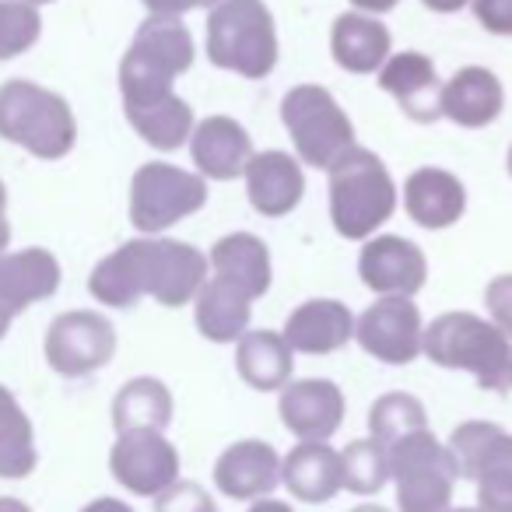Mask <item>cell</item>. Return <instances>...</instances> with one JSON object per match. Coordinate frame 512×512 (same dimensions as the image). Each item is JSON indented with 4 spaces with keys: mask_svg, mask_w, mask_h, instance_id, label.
I'll return each instance as SVG.
<instances>
[{
    "mask_svg": "<svg viewBox=\"0 0 512 512\" xmlns=\"http://www.w3.org/2000/svg\"><path fill=\"white\" fill-rule=\"evenodd\" d=\"M204 281L207 253H200L193 242L141 235L95 264L88 292L95 302L113 309L137 306L144 295H151L165 309H183L193 306Z\"/></svg>",
    "mask_w": 512,
    "mask_h": 512,
    "instance_id": "6da1fadb",
    "label": "cell"
},
{
    "mask_svg": "<svg viewBox=\"0 0 512 512\" xmlns=\"http://www.w3.org/2000/svg\"><path fill=\"white\" fill-rule=\"evenodd\" d=\"M330 221L348 242H365L397 214L400 190L376 151L351 144L327 169Z\"/></svg>",
    "mask_w": 512,
    "mask_h": 512,
    "instance_id": "7a4b0ae2",
    "label": "cell"
},
{
    "mask_svg": "<svg viewBox=\"0 0 512 512\" xmlns=\"http://www.w3.org/2000/svg\"><path fill=\"white\" fill-rule=\"evenodd\" d=\"M421 355L439 369L470 372L481 390H512V341L477 313H442L425 327Z\"/></svg>",
    "mask_w": 512,
    "mask_h": 512,
    "instance_id": "3957f363",
    "label": "cell"
},
{
    "mask_svg": "<svg viewBox=\"0 0 512 512\" xmlns=\"http://www.w3.org/2000/svg\"><path fill=\"white\" fill-rule=\"evenodd\" d=\"M207 60L218 71L260 81L278 67V22L264 0H221L207 11Z\"/></svg>",
    "mask_w": 512,
    "mask_h": 512,
    "instance_id": "277c9868",
    "label": "cell"
},
{
    "mask_svg": "<svg viewBox=\"0 0 512 512\" xmlns=\"http://www.w3.org/2000/svg\"><path fill=\"white\" fill-rule=\"evenodd\" d=\"M0 137L29 155L57 162L78 144V120L64 95L15 78L0 85Z\"/></svg>",
    "mask_w": 512,
    "mask_h": 512,
    "instance_id": "5b68a950",
    "label": "cell"
},
{
    "mask_svg": "<svg viewBox=\"0 0 512 512\" xmlns=\"http://www.w3.org/2000/svg\"><path fill=\"white\" fill-rule=\"evenodd\" d=\"M197 60L190 29L183 18H144L130 50L120 60V95L123 106L162 99L172 92L176 78H183Z\"/></svg>",
    "mask_w": 512,
    "mask_h": 512,
    "instance_id": "8992f818",
    "label": "cell"
},
{
    "mask_svg": "<svg viewBox=\"0 0 512 512\" xmlns=\"http://www.w3.org/2000/svg\"><path fill=\"white\" fill-rule=\"evenodd\" d=\"M281 123L292 137L295 158L327 172L355 144V123L323 85H295L281 99Z\"/></svg>",
    "mask_w": 512,
    "mask_h": 512,
    "instance_id": "52a82bcc",
    "label": "cell"
},
{
    "mask_svg": "<svg viewBox=\"0 0 512 512\" xmlns=\"http://www.w3.org/2000/svg\"><path fill=\"white\" fill-rule=\"evenodd\" d=\"M390 481L397 488L400 512H446L456 491V463L446 442L435 439L428 428L397 439L390 449Z\"/></svg>",
    "mask_w": 512,
    "mask_h": 512,
    "instance_id": "ba28073f",
    "label": "cell"
},
{
    "mask_svg": "<svg viewBox=\"0 0 512 512\" xmlns=\"http://www.w3.org/2000/svg\"><path fill=\"white\" fill-rule=\"evenodd\" d=\"M207 179L172 162H148L130 179V221L137 232L162 235L207 207Z\"/></svg>",
    "mask_w": 512,
    "mask_h": 512,
    "instance_id": "9c48e42d",
    "label": "cell"
},
{
    "mask_svg": "<svg viewBox=\"0 0 512 512\" xmlns=\"http://www.w3.org/2000/svg\"><path fill=\"white\" fill-rule=\"evenodd\" d=\"M46 362L57 376L81 379L106 369L116 355V327L95 309L60 313L46 330Z\"/></svg>",
    "mask_w": 512,
    "mask_h": 512,
    "instance_id": "30bf717a",
    "label": "cell"
},
{
    "mask_svg": "<svg viewBox=\"0 0 512 512\" xmlns=\"http://www.w3.org/2000/svg\"><path fill=\"white\" fill-rule=\"evenodd\" d=\"M179 467V449L165 439V432L151 428L120 432L109 449V474L137 498H158L165 488H172L179 481Z\"/></svg>",
    "mask_w": 512,
    "mask_h": 512,
    "instance_id": "8fae6325",
    "label": "cell"
},
{
    "mask_svg": "<svg viewBox=\"0 0 512 512\" xmlns=\"http://www.w3.org/2000/svg\"><path fill=\"white\" fill-rule=\"evenodd\" d=\"M355 341L383 365H411L421 358L425 320L414 299H376L355 320Z\"/></svg>",
    "mask_w": 512,
    "mask_h": 512,
    "instance_id": "7c38bea8",
    "label": "cell"
},
{
    "mask_svg": "<svg viewBox=\"0 0 512 512\" xmlns=\"http://www.w3.org/2000/svg\"><path fill=\"white\" fill-rule=\"evenodd\" d=\"M358 278L379 299H414L428 281V260L404 235H372L358 253Z\"/></svg>",
    "mask_w": 512,
    "mask_h": 512,
    "instance_id": "4fadbf2b",
    "label": "cell"
},
{
    "mask_svg": "<svg viewBox=\"0 0 512 512\" xmlns=\"http://www.w3.org/2000/svg\"><path fill=\"white\" fill-rule=\"evenodd\" d=\"M278 414L299 442H330L341 432L348 400L334 379H292L278 397Z\"/></svg>",
    "mask_w": 512,
    "mask_h": 512,
    "instance_id": "5bb4252c",
    "label": "cell"
},
{
    "mask_svg": "<svg viewBox=\"0 0 512 512\" xmlns=\"http://www.w3.org/2000/svg\"><path fill=\"white\" fill-rule=\"evenodd\" d=\"M376 81L411 123L428 127V123L442 120V78L432 57H425L421 50L390 53V60L379 67Z\"/></svg>",
    "mask_w": 512,
    "mask_h": 512,
    "instance_id": "9a60e30c",
    "label": "cell"
},
{
    "mask_svg": "<svg viewBox=\"0 0 512 512\" xmlns=\"http://www.w3.org/2000/svg\"><path fill=\"white\" fill-rule=\"evenodd\" d=\"M281 484V456L264 439H239L214 460V488L232 502L271 498Z\"/></svg>",
    "mask_w": 512,
    "mask_h": 512,
    "instance_id": "2e32d148",
    "label": "cell"
},
{
    "mask_svg": "<svg viewBox=\"0 0 512 512\" xmlns=\"http://www.w3.org/2000/svg\"><path fill=\"white\" fill-rule=\"evenodd\" d=\"M242 179L249 207L260 218H288L306 197V172L292 151H256Z\"/></svg>",
    "mask_w": 512,
    "mask_h": 512,
    "instance_id": "e0dca14e",
    "label": "cell"
},
{
    "mask_svg": "<svg viewBox=\"0 0 512 512\" xmlns=\"http://www.w3.org/2000/svg\"><path fill=\"white\" fill-rule=\"evenodd\" d=\"M253 137L232 116H207L190 134V158L207 183H232L253 158Z\"/></svg>",
    "mask_w": 512,
    "mask_h": 512,
    "instance_id": "ac0fdd59",
    "label": "cell"
},
{
    "mask_svg": "<svg viewBox=\"0 0 512 512\" xmlns=\"http://www.w3.org/2000/svg\"><path fill=\"white\" fill-rule=\"evenodd\" d=\"M281 337L295 355H334L355 341V316L341 299H306L288 313Z\"/></svg>",
    "mask_w": 512,
    "mask_h": 512,
    "instance_id": "d6986e66",
    "label": "cell"
},
{
    "mask_svg": "<svg viewBox=\"0 0 512 512\" xmlns=\"http://www.w3.org/2000/svg\"><path fill=\"white\" fill-rule=\"evenodd\" d=\"M404 211L414 225L428 232L453 228L467 214V186L449 169H435V165L414 169L404 179Z\"/></svg>",
    "mask_w": 512,
    "mask_h": 512,
    "instance_id": "ffe728a7",
    "label": "cell"
},
{
    "mask_svg": "<svg viewBox=\"0 0 512 512\" xmlns=\"http://www.w3.org/2000/svg\"><path fill=\"white\" fill-rule=\"evenodd\" d=\"M505 88L488 67H460L449 81H442V120L463 130H484L502 116Z\"/></svg>",
    "mask_w": 512,
    "mask_h": 512,
    "instance_id": "44dd1931",
    "label": "cell"
},
{
    "mask_svg": "<svg viewBox=\"0 0 512 512\" xmlns=\"http://www.w3.org/2000/svg\"><path fill=\"white\" fill-rule=\"evenodd\" d=\"M60 288V260L43 246L0 253V306L25 313L43 299H53Z\"/></svg>",
    "mask_w": 512,
    "mask_h": 512,
    "instance_id": "7402d4cb",
    "label": "cell"
},
{
    "mask_svg": "<svg viewBox=\"0 0 512 512\" xmlns=\"http://www.w3.org/2000/svg\"><path fill=\"white\" fill-rule=\"evenodd\" d=\"M330 53L341 71L365 78V74H379V67L390 60L393 36L376 15L344 11L334 18V29H330Z\"/></svg>",
    "mask_w": 512,
    "mask_h": 512,
    "instance_id": "603a6c76",
    "label": "cell"
},
{
    "mask_svg": "<svg viewBox=\"0 0 512 512\" xmlns=\"http://www.w3.org/2000/svg\"><path fill=\"white\" fill-rule=\"evenodd\" d=\"M207 264H211L214 278L232 281L239 292H246L249 299H264L271 292L274 281V264H271V249L260 235L253 232H228L207 253Z\"/></svg>",
    "mask_w": 512,
    "mask_h": 512,
    "instance_id": "cb8c5ba5",
    "label": "cell"
},
{
    "mask_svg": "<svg viewBox=\"0 0 512 512\" xmlns=\"http://www.w3.org/2000/svg\"><path fill=\"white\" fill-rule=\"evenodd\" d=\"M281 484L306 505H323L344 491L341 453L330 442H299L281 456Z\"/></svg>",
    "mask_w": 512,
    "mask_h": 512,
    "instance_id": "d4e9b609",
    "label": "cell"
},
{
    "mask_svg": "<svg viewBox=\"0 0 512 512\" xmlns=\"http://www.w3.org/2000/svg\"><path fill=\"white\" fill-rule=\"evenodd\" d=\"M235 372L256 393H281L292 383L295 351L281 330H246L235 341Z\"/></svg>",
    "mask_w": 512,
    "mask_h": 512,
    "instance_id": "484cf974",
    "label": "cell"
},
{
    "mask_svg": "<svg viewBox=\"0 0 512 512\" xmlns=\"http://www.w3.org/2000/svg\"><path fill=\"white\" fill-rule=\"evenodd\" d=\"M253 299L225 278H207L193 299V323L211 344H235L249 330Z\"/></svg>",
    "mask_w": 512,
    "mask_h": 512,
    "instance_id": "4316f807",
    "label": "cell"
},
{
    "mask_svg": "<svg viewBox=\"0 0 512 512\" xmlns=\"http://www.w3.org/2000/svg\"><path fill=\"white\" fill-rule=\"evenodd\" d=\"M123 113H127L130 127L137 130V137L155 151H165V155L190 144V134L197 127L193 106L186 99H179L176 92L151 102H137V106H123Z\"/></svg>",
    "mask_w": 512,
    "mask_h": 512,
    "instance_id": "83f0119b",
    "label": "cell"
},
{
    "mask_svg": "<svg viewBox=\"0 0 512 512\" xmlns=\"http://www.w3.org/2000/svg\"><path fill=\"white\" fill-rule=\"evenodd\" d=\"M176 411L172 390L155 376H137L116 390L113 397V428L120 432H137V428H151V432H165Z\"/></svg>",
    "mask_w": 512,
    "mask_h": 512,
    "instance_id": "f1b7e54d",
    "label": "cell"
},
{
    "mask_svg": "<svg viewBox=\"0 0 512 512\" xmlns=\"http://www.w3.org/2000/svg\"><path fill=\"white\" fill-rule=\"evenodd\" d=\"M36 432L18 397L0 386V481H22L36 470Z\"/></svg>",
    "mask_w": 512,
    "mask_h": 512,
    "instance_id": "f546056e",
    "label": "cell"
},
{
    "mask_svg": "<svg viewBox=\"0 0 512 512\" xmlns=\"http://www.w3.org/2000/svg\"><path fill=\"white\" fill-rule=\"evenodd\" d=\"M470 481L477 488V509L481 512H512V435L505 428L484 449Z\"/></svg>",
    "mask_w": 512,
    "mask_h": 512,
    "instance_id": "4dcf8cb0",
    "label": "cell"
},
{
    "mask_svg": "<svg viewBox=\"0 0 512 512\" xmlns=\"http://www.w3.org/2000/svg\"><path fill=\"white\" fill-rule=\"evenodd\" d=\"M341 474L351 495H379L390 484V453L372 435L355 439L341 449Z\"/></svg>",
    "mask_w": 512,
    "mask_h": 512,
    "instance_id": "1f68e13d",
    "label": "cell"
},
{
    "mask_svg": "<svg viewBox=\"0 0 512 512\" xmlns=\"http://www.w3.org/2000/svg\"><path fill=\"white\" fill-rule=\"evenodd\" d=\"M421 428H428V411L414 393H383L369 407V435L383 442L386 449L404 435L421 432Z\"/></svg>",
    "mask_w": 512,
    "mask_h": 512,
    "instance_id": "d6a6232c",
    "label": "cell"
},
{
    "mask_svg": "<svg viewBox=\"0 0 512 512\" xmlns=\"http://www.w3.org/2000/svg\"><path fill=\"white\" fill-rule=\"evenodd\" d=\"M43 18L25 0H0V60L22 57L39 43Z\"/></svg>",
    "mask_w": 512,
    "mask_h": 512,
    "instance_id": "836d02e7",
    "label": "cell"
},
{
    "mask_svg": "<svg viewBox=\"0 0 512 512\" xmlns=\"http://www.w3.org/2000/svg\"><path fill=\"white\" fill-rule=\"evenodd\" d=\"M498 432H502V425H495V421H463V425H456L453 432H449L446 449H449V456H453L456 474H460L463 481L474 477L484 449L491 446V439H495Z\"/></svg>",
    "mask_w": 512,
    "mask_h": 512,
    "instance_id": "e575fe53",
    "label": "cell"
},
{
    "mask_svg": "<svg viewBox=\"0 0 512 512\" xmlns=\"http://www.w3.org/2000/svg\"><path fill=\"white\" fill-rule=\"evenodd\" d=\"M155 512H218L214 498L207 495V488H200L197 481H183L179 477L172 488H165L155 498Z\"/></svg>",
    "mask_w": 512,
    "mask_h": 512,
    "instance_id": "d590c367",
    "label": "cell"
},
{
    "mask_svg": "<svg viewBox=\"0 0 512 512\" xmlns=\"http://www.w3.org/2000/svg\"><path fill=\"white\" fill-rule=\"evenodd\" d=\"M484 306L498 330L512 341V274H498L484 288Z\"/></svg>",
    "mask_w": 512,
    "mask_h": 512,
    "instance_id": "8d00e7d4",
    "label": "cell"
},
{
    "mask_svg": "<svg viewBox=\"0 0 512 512\" xmlns=\"http://www.w3.org/2000/svg\"><path fill=\"white\" fill-rule=\"evenodd\" d=\"M470 11L484 32L502 39L512 36V0H470Z\"/></svg>",
    "mask_w": 512,
    "mask_h": 512,
    "instance_id": "74e56055",
    "label": "cell"
},
{
    "mask_svg": "<svg viewBox=\"0 0 512 512\" xmlns=\"http://www.w3.org/2000/svg\"><path fill=\"white\" fill-rule=\"evenodd\" d=\"M151 18H183L190 11H200V0H141Z\"/></svg>",
    "mask_w": 512,
    "mask_h": 512,
    "instance_id": "f35d334b",
    "label": "cell"
},
{
    "mask_svg": "<svg viewBox=\"0 0 512 512\" xmlns=\"http://www.w3.org/2000/svg\"><path fill=\"white\" fill-rule=\"evenodd\" d=\"M78 512H134L123 498H113V495H102V498H92V502L85 505V509Z\"/></svg>",
    "mask_w": 512,
    "mask_h": 512,
    "instance_id": "ab89813d",
    "label": "cell"
},
{
    "mask_svg": "<svg viewBox=\"0 0 512 512\" xmlns=\"http://www.w3.org/2000/svg\"><path fill=\"white\" fill-rule=\"evenodd\" d=\"M400 0H351V8L362 11V15H390L393 8H397Z\"/></svg>",
    "mask_w": 512,
    "mask_h": 512,
    "instance_id": "60d3db41",
    "label": "cell"
},
{
    "mask_svg": "<svg viewBox=\"0 0 512 512\" xmlns=\"http://www.w3.org/2000/svg\"><path fill=\"white\" fill-rule=\"evenodd\" d=\"M11 242V225H8V190H4V183H0V253L8 249Z\"/></svg>",
    "mask_w": 512,
    "mask_h": 512,
    "instance_id": "b9f144b4",
    "label": "cell"
},
{
    "mask_svg": "<svg viewBox=\"0 0 512 512\" xmlns=\"http://www.w3.org/2000/svg\"><path fill=\"white\" fill-rule=\"evenodd\" d=\"M428 11H435V15H456L460 8H467L470 0H421Z\"/></svg>",
    "mask_w": 512,
    "mask_h": 512,
    "instance_id": "7bdbcfd3",
    "label": "cell"
},
{
    "mask_svg": "<svg viewBox=\"0 0 512 512\" xmlns=\"http://www.w3.org/2000/svg\"><path fill=\"white\" fill-rule=\"evenodd\" d=\"M246 512H295L288 502H281V498H260V502H249Z\"/></svg>",
    "mask_w": 512,
    "mask_h": 512,
    "instance_id": "ee69618b",
    "label": "cell"
},
{
    "mask_svg": "<svg viewBox=\"0 0 512 512\" xmlns=\"http://www.w3.org/2000/svg\"><path fill=\"white\" fill-rule=\"evenodd\" d=\"M0 512H32V505H25L22 498H15V495H4L0 498Z\"/></svg>",
    "mask_w": 512,
    "mask_h": 512,
    "instance_id": "f6af8a7d",
    "label": "cell"
},
{
    "mask_svg": "<svg viewBox=\"0 0 512 512\" xmlns=\"http://www.w3.org/2000/svg\"><path fill=\"white\" fill-rule=\"evenodd\" d=\"M11 320H15V313H11V309L0 306V341H4V334H8V330H11Z\"/></svg>",
    "mask_w": 512,
    "mask_h": 512,
    "instance_id": "bcb514c9",
    "label": "cell"
},
{
    "mask_svg": "<svg viewBox=\"0 0 512 512\" xmlns=\"http://www.w3.org/2000/svg\"><path fill=\"white\" fill-rule=\"evenodd\" d=\"M351 512H390V509H383V505H355Z\"/></svg>",
    "mask_w": 512,
    "mask_h": 512,
    "instance_id": "7dc6e473",
    "label": "cell"
},
{
    "mask_svg": "<svg viewBox=\"0 0 512 512\" xmlns=\"http://www.w3.org/2000/svg\"><path fill=\"white\" fill-rule=\"evenodd\" d=\"M446 512H481V509H477V505H460V509H456V505H449Z\"/></svg>",
    "mask_w": 512,
    "mask_h": 512,
    "instance_id": "c3c4849f",
    "label": "cell"
},
{
    "mask_svg": "<svg viewBox=\"0 0 512 512\" xmlns=\"http://www.w3.org/2000/svg\"><path fill=\"white\" fill-rule=\"evenodd\" d=\"M505 169H509V176H512V144H509V155H505Z\"/></svg>",
    "mask_w": 512,
    "mask_h": 512,
    "instance_id": "681fc988",
    "label": "cell"
},
{
    "mask_svg": "<svg viewBox=\"0 0 512 512\" xmlns=\"http://www.w3.org/2000/svg\"><path fill=\"white\" fill-rule=\"evenodd\" d=\"M214 4H221V0H200V8H214Z\"/></svg>",
    "mask_w": 512,
    "mask_h": 512,
    "instance_id": "f907efd6",
    "label": "cell"
},
{
    "mask_svg": "<svg viewBox=\"0 0 512 512\" xmlns=\"http://www.w3.org/2000/svg\"><path fill=\"white\" fill-rule=\"evenodd\" d=\"M25 4H32V8H36V4H53V0H25Z\"/></svg>",
    "mask_w": 512,
    "mask_h": 512,
    "instance_id": "816d5d0a",
    "label": "cell"
}]
</instances>
